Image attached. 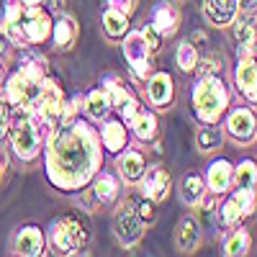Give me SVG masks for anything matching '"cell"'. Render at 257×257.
<instances>
[{"instance_id":"obj_41","label":"cell","mask_w":257,"mask_h":257,"mask_svg":"<svg viewBox=\"0 0 257 257\" xmlns=\"http://www.w3.org/2000/svg\"><path fill=\"white\" fill-rule=\"evenodd\" d=\"M44 3H47L49 8H54V11H59V8H62V0H44Z\"/></svg>"},{"instance_id":"obj_12","label":"cell","mask_w":257,"mask_h":257,"mask_svg":"<svg viewBox=\"0 0 257 257\" xmlns=\"http://www.w3.org/2000/svg\"><path fill=\"white\" fill-rule=\"evenodd\" d=\"M234 34H237L239 44H242V54H244V57L254 54V16H252V13H244V16L237 21Z\"/></svg>"},{"instance_id":"obj_32","label":"cell","mask_w":257,"mask_h":257,"mask_svg":"<svg viewBox=\"0 0 257 257\" xmlns=\"http://www.w3.org/2000/svg\"><path fill=\"white\" fill-rule=\"evenodd\" d=\"M242 216H244V213H242V208H239V203H237V201H234V198L224 203V211H221V219H224L226 224H234V221H239Z\"/></svg>"},{"instance_id":"obj_22","label":"cell","mask_w":257,"mask_h":257,"mask_svg":"<svg viewBox=\"0 0 257 257\" xmlns=\"http://www.w3.org/2000/svg\"><path fill=\"white\" fill-rule=\"evenodd\" d=\"M47 67V64H44V59H41V57H24V62H21V75H24L31 85H39L41 80H44V70Z\"/></svg>"},{"instance_id":"obj_16","label":"cell","mask_w":257,"mask_h":257,"mask_svg":"<svg viewBox=\"0 0 257 257\" xmlns=\"http://www.w3.org/2000/svg\"><path fill=\"white\" fill-rule=\"evenodd\" d=\"M118 170H121V175H123V180H128V183H137L142 175H144V157L139 155V152H126L121 160H118Z\"/></svg>"},{"instance_id":"obj_30","label":"cell","mask_w":257,"mask_h":257,"mask_svg":"<svg viewBox=\"0 0 257 257\" xmlns=\"http://www.w3.org/2000/svg\"><path fill=\"white\" fill-rule=\"evenodd\" d=\"M234 183H237V188H254V162H242L234 175Z\"/></svg>"},{"instance_id":"obj_10","label":"cell","mask_w":257,"mask_h":257,"mask_svg":"<svg viewBox=\"0 0 257 257\" xmlns=\"http://www.w3.org/2000/svg\"><path fill=\"white\" fill-rule=\"evenodd\" d=\"M16 249H18V254H29V257L41 254V249H44V234H41V229L24 226L16 237Z\"/></svg>"},{"instance_id":"obj_40","label":"cell","mask_w":257,"mask_h":257,"mask_svg":"<svg viewBox=\"0 0 257 257\" xmlns=\"http://www.w3.org/2000/svg\"><path fill=\"white\" fill-rule=\"evenodd\" d=\"M80 203L90 208V206H93V193H82V196H80Z\"/></svg>"},{"instance_id":"obj_44","label":"cell","mask_w":257,"mask_h":257,"mask_svg":"<svg viewBox=\"0 0 257 257\" xmlns=\"http://www.w3.org/2000/svg\"><path fill=\"white\" fill-rule=\"evenodd\" d=\"M0 85H3V70H0Z\"/></svg>"},{"instance_id":"obj_31","label":"cell","mask_w":257,"mask_h":257,"mask_svg":"<svg viewBox=\"0 0 257 257\" xmlns=\"http://www.w3.org/2000/svg\"><path fill=\"white\" fill-rule=\"evenodd\" d=\"M221 144V134H219V128H201V134H198V147L203 149V152H208V149H216Z\"/></svg>"},{"instance_id":"obj_7","label":"cell","mask_w":257,"mask_h":257,"mask_svg":"<svg viewBox=\"0 0 257 257\" xmlns=\"http://www.w3.org/2000/svg\"><path fill=\"white\" fill-rule=\"evenodd\" d=\"M123 54L128 59V64H132V70L137 77H147L149 75V47H147V41L142 39L139 31L134 34H128L126 41H123Z\"/></svg>"},{"instance_id":"obj_20","label":"cell","mask_w":257,"mask_h":257,"mask_svg":"<svg viewBox=\"0 0 257 257\" xmlns=\"http://www.w3.org/2000/svg\"><path fill=\"white\" fill-rule=\"evenodd\" d=\"M103 144L108 147V152H118L126 144V128L118 121H108L103 126Z\"/></svg>"},{"instance_id":"obj_34","label":"cell","mask_w":257,"mask_h":257,"mask_svg":"<svg viewBox=\"0 0 257 257\" xmlns=\"http://www.w3.org/2000/svg\"><path fill=\"white\" fill-rule=\"evenodd\" d=\"M118 108H121V116H123V121H134V116L142 111V108H139V103H137L132 95H128V98H126V100L118 105Z\"/></svg>"},{"instance_id":"obj_5","label":"cell","mask_w":257,"mask_h":257,"mask_svg":"<svg viewBox=\"0 0 257 257\" xmlns=\"http://www.w3.org/2000/svg\"><path fill=\"white\" fill-rule=\"evenodd\" d=\"M11 139H13V149L21 160H34L39 155V128L34 126V121L26 116L21 118L13 132H11Z\"/></svg>"},{"instance_id":"obj_37","label":"cell","mask_w":257,"mask_h":257,"mask_svg":"<svg viewBox=\"0 0 257 257\" xmlns=\"http://www.w3.org/2000/svg\"><path fill=\"white\" fill-rule=\"evenodd\" d=\"M8 132V111H6V103L0 100V137Z\"/></svg>"},{"instance_id":"obj_43","label":"cell","mask_w":257,"mask_h":257,"mask_svg":"<svg viewBox=\"0 0 257 257\" xmlns=\"http://www.w3.org/2000/svg\"><path fill=\"white\" fill-rule=\"evenodd\" d=\"M3 165H6V160H3V155H0V175H3Z\"/></svg>"},{"instance_id":"obj_39","label":"cell","mask_w":257,"mask_h":257,"mask_svg":"<svg viewBox=\"0 0 257 257\" xmlns=\"http://www.w3.org/2000/svg\"><path fill=\"white\" fill-rule=\"evenodd\" d=\"M237 6L244 8V13H249V11H254V0H237Z\"/></svg>"},{"instance_id":"obj_38","label":"cell","mask_w":257,"mask_h":257,"mask_svg":"<svg viewBox=\"0 0 257 257\" xmlns=\"http://www.w3.org/2000/svg\"><path fill=\"white\" fill-rule=\"evenodd\" d=\"M201 70H203V75H208V72H216V70H219V59H203Z\"/></svg>"},{"instance_id":"obj_27","label":"cell","mask_w":257,"mask_h":257,"mask_svg":"<svg viewBox=\"0 0 257 257\" xmlns=\"http://www.w3.org/2000/svg\"><path fill=\"white\" fill-rule=\"evenodd\" d=\"M103 93L108 95V103L113 105V108H118V105L128 98V90L123 88V82L118 77H108V80H105V90Z\"/></svg>"},{"instance_id":"obj_11","label":"cell","mask_w":257,"mask_h":257,"mask_svg":"<svg viewBox=\"0 0 257 257\" xmlns=\"http://www.w3.org/2000/svg\"><path fill=\"white\" fill-rule=\"evenodd\" d=\"M178 21H180V16H178V11H175L173 6H157V8H155L152 26H155V31H157L160 36L175 34V29H178Z\"/></svg>"},{"instance_id":"obj_42","label":"cell","mask_w":257,"mask_h":257,"mask_svg":"<svg viewBox=\"0 0 257 257\" xmlns=\"http://www.w3.org/2000/svg\"><path fill=\"white\" fill-rule=\"evenodd\" d=\"M21 3H24V8H36L41 0H21Z\"/></svg>"},{"instance_id":"obj_35","label":"cell","mask_w":257,"mask_h":257,"mask_svg":"<svg viewBox=\"0 0 257 257\" xmlns=\"http://www.w3.org/2000/svg\"><path fill=\"white\" fill-rule=\"evenodd\" d=\"M139 34H142V39L147 41V47H149V49H157V47H160V34L155 31V26H149V24H147Z\"/></svg>"},{"instance_id":"obj_18","label":"cell","mask_w":257,"mask_h":257,"mask_svg":"<svg viewBox=\"0 0 257 257\" xmlns=\"http://www.w3.org/2000/svg\"><path fill=\"white\" fill-rule=\"evenodd\" d=\"M237 80H239V88L247 98L254 100V82H257V70H254V59L252 57H244L242 64H239V72H237Z\"/></svg>"},{"instance_id":"obj_23","label":"cell","mask_w":257,"mask_h":257,"mask_svg":"<svg viewBox=\"0 0 257 257\" xmlns=\"http://www.w3.org/2000/svg\"><path fill=\"white\" fill-rule=\"evenodd\" d=\"M132 123H134V132H137L139 139H152L157 134V118L149 111H139Z\"/></svg>"},{"instance_id":"obj_6","label":"cell","mask_w":257,"mask_h":257,"mask_svg":"<svg viewBox=\"0 0 257 257\" xmlns=\"http://www.w3.org/2000/svg\"><path fill=\"white\" fill-rule=\"evenodd\" d=\"M113 229H116V237H118L121 244L128 247V244L139 242L142 231H144V221L139 219V213H137L134 203H126V206L116 213V224H113Z\"/></svg>"},{"instance_id":"obj_4","label":"cell","mask_w":257,"mask_h":257,"mask_svg":"<svg viewBox=\"0 0 257 257\" xmlns=\"http://www.w3.org/2000/svg\"><path fill=\"white\" fill-rule=\"evenodd\" d=\"M52 31V18L49 13L41 11V6L36 8H24V18H21V36L29 44H41Z\"/></svg>"},{"instance_id":"obj_33","label":"cell","mask_w":257,"mask_h":257,"mask_svg":"<svg viewBox=\"0 0 257 257\" xmlns=\"http://www.w3.org/2000/svg\"><path fill=\"white\" fill-rule=\"evenodd\" d=\"M134 208H137L139 219H142L144 224H147V221H155V216H157V213H155V203L149 201V198H147V201H139V203H137Z\"/></svg>"},{"instance_id":"obj_8","label":"cell","mask_w":257,"mask_h":257,"mask_svg":"<svg viewBox=\"0 0 257 257\" xmlns=\"http://www.w3.org/2000/svg\"><path fill=\"white\" fill-rule=\"evenodd\" d=\"M237 0H203V16L213 26H226L237 18Z\"/></svg>"},{"instance_id":"obj_21","label":"cell","mask_w":257,"mask_h":257,"mask_svg":"<svg viewBox=\"0 0 257 257\" xmlns=\"http://www.w3.org/2000/svg\"><path fill=\"white\" fill-rule=\"evenodd\" d=\"M103 29L108 36H123L126 29H128V21H126V13L116 11V8H108L103 13Z\"/></svg>"},{"instance_id":"obj_3","label":"cell","mask_w":257,"mask_h":257,"mask_svg":"<svg viewBox=\"0 0 257 257\" xmlns=\"http://www.w3.org/2000/svg\"><path fill=\"white\" fill-rule=\"evenodd\" d=\"M85 242H88V231L75 216H62L52 224V244L64 254H77Z\"/></svg>"},{"instance_id":"obj_26","label":"cell","mask_w":257,"mask_h":257,"mask_svg":"<svg viewBox=\"0 0 257 257\" xmlns=\"http://www.w3.org/2000/svg\"><path fill=\"white\" fill-rule=\"evenodd\" d=\"M93 193H95L98 201H116V196H118V183H116V178H113V175H100Z\"/></svg>"},{"instance_id":"obj_36","label":"cell","mask_w":257,"mask_h":257,"mask_svg":"<svg viewBox=\"0 0 257 257\" xmlns=\"http://www.w3.org/2000/svg\"><path fill=\"white\" fill-rule=\"evenodd\" d=\"M111 3V8H116V11H121V13H132L134 11V0H108Z\"/></svg>"},{"instance_id":"obj_25","label":"cell","mask_w":257,"mask_h":257,"mask_svg":"<svg viewBox=\"0 0 257 257\" xmlns=\"http://www.w3.org/2000/svg\"><path fill=\"white\" fill-rule=\"evenodd\" d=\"M183 198H185V203H190V206H196V203L203 201V180H201L198 175H188V178L183 180Z\"/></svg>"},{"instance_id":"obj_9","label":"cell","mask_w":257,"mask_h":257,"mask_svg":"<svg viewBox=\"0 0 257 257\" xmlns=\"http://www.w3.org/2000/svg\"><path fill=\"white\" fill-rule=\"evenodd\" d=\"M142 178H144V193H147V198L149 201H165L167 190H170V175H167V170L152 167Z\"/></svg>"},{"instance_id":"obj_2","label":"cell","mask_w":257,"mask_h":257,"mask_svg":"<svg viewBox=\"0 0 257 257\" xmlns=\"http://www.w3.org/2000/svg\"><path fill=\"white\" fill-rule=\"evenodd\" d=\"M226 100H229V95H226L224 82L216 80V77H211V75H206V77L196 85V93H193L196 113H198V118L206 121V123H213V121L221 116V111L226 108Z\"/></svg>"},{"instance_id":"obj_15","label":"cell","mask_w":257,"mask_h":257,"mask_svg":"<svg viewBox=\"0 0 257 257\" xmlns=\"http://www.w3.org/2000/svg\"><path fill=\"white\" fill-rule=\"evenodd\" d=\"M229 132L239 139H249L254 134V116L247 108H239L229 116Z\"/></svg>"},{"instance_id":"obj_29","label":"cell","mask_w":257,"mask_h":257,"mask_svg":"<svg viewBox=\"0 0 257 257\" xmlns=\"http://www.w3.org/2000/svg\"><path fill=\"white\" fill-rule=\"evenodd\" d=\"M224 249H226V254H247V249H249V234H247V229H239L234 237H229Z\"/></svg>"},{"instance_id":"obj_13","label":"cell","mask_w":257,"mask_h":257,"mask_svg":"<svg viewBox=\"0 0 257 257\" xmlns=\"http://www.w3.org/2000/svg\"><path fill=\"white\" fill-rule=\"evenodd\" d=\"M149 100H152L155 105H165L170 103V98H173V80H170V75L160 72L155 75L152 80H149Z\"/></svg>"},{"instance_id":"obj_28","label":"cell","mask_w":257,"mask_h":257,"mask_svg":"<svg viewBox=\"0 0 257 257\" xmlns=\"http://www.w3.org/2000/svg\"><path fill=\"white\" fill-rule=\"evenodd\" d=\"M196 62H198V54H196L193 41H183V44L178 47V64H180V70L190 72L193 67H196Z\"/></svg>"},{"instance_id":"obj_19","label":"cell","mask_w":257,"mask_h":257,"mask_svg":"<svg viewBox=\"0 0 257 257\" xmlns=\"http://www.w3.org/2000/svg\"><path fill=\"white\" fill-rule=\"evenodd\" d=\"M77 36V26H75V21L70 16H62L57 24H54V41H57V47L62 49H67L72 47V41Z\"/></svg>"},{"instance_id":"obj_24","label":"cell","mask_w":257,"mask_h":257,"mask_svg":"<svg viewBox=\"0 0 257 257\" xmlns=\"http://www.w3.org/2000/svg\"><path fill=\"white\" fill-rule=\"evenodd\" d=\"M85 108H88V113L93 118H103L105 113H108L111 108V103H108V95H105L103 90H93L88 95V100H85Z\"/></svg>"},{"instance_id":"obj_17","label":"cell","mask_w":257,"mask_h":257,"mask_svg":"<svg viewBox=\"0 0 257 257\" xmlns=\"http://www.w3.org/2000/svg\"><path fill=\"white\" fill-rule=\"evenodd\" d=\"M198 224L193 221V219H183L180 221V226H178V249L180 252H190V249H196V244H198Z\"/></svg>"},{"instance_id":"obj_14","label":"cell","mask_w":257,"mask_h":257,"mask_svg":"<svg viewBox=\"0 0 257 257\" xmlns=\"http://www.w3.org/2000/svg\"><path fill=\"white\" fill-rule=\"evenodd\" d=\"M208 185L213 193H224L231 185V165L226 160H219L208 167Z\"/></svg>"},{"instance_id":"obj_1","label":"cell","mask_w":257,"mask_h":257,"mask_svg":"<svg viewBox=\"0 0 257 257\" xmlns=\"http://www.w3.org/2000/svg\"><path fill=\"white\" fill-rule=\"evenodd\" d=\"M100 165L98 139L85 123L54 128L49 137L47 170L57 188H80Z\"/></svg>"}]
</instances>
